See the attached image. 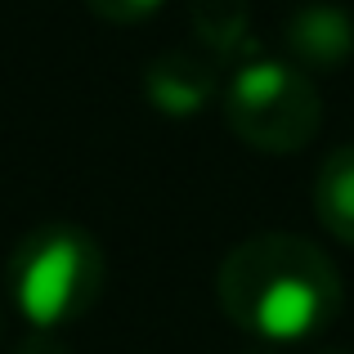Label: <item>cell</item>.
Masks as SVG:
<instances>
[{
  "instance_id": "cell-7",
  "label": "cell",
  "mask_w": 354,
  "mask_h": 354,
  "mask_svg": "<svg viewBox=\"0 0 354 354\" xmlns=\"http://www.w3.org/2000/svg\"><path fill=\"white\" fill-rule=\"evenodd\" d=\"M314 216L337 242L354 247V144L332 148L314 175Z\"/></svg>"
},
{
  "instance_id": "cell-1",
  "label": "cell",
  "mask_w": 354,
  "mask_h": 354,
  "mask_svg": "<svg viewBox=\"0 0 354 354\" xmlns=\"http://www.w3.org/2000/svg\"><path fill=\"white\" fill-rule=\"evenodd\" d=\"M225 319L260 346H305L346 310L341 269L301 234H256L225 251L216 274Z\"/></svg>"
},
{
  "instance_id": "cell-6",
  "label": "cell",
  "mask_w": 354,
  "mask_h": 354,
  "mask_svg": "<svg viewBox=\"0 0 354 354\" xmlns=\"http://www.w3.org/2000/svg\"><path fill=\"white\" fill-rule=\"evenodd\" d=\"M189 27L202 54H211L225 72L265 54L251 32V0H189Z\"/></svg>"
},
{
  "instance_id": "cell-3",
  "label": "cell",
  "mask_w": 354,
  "mask_h": 354,
  "mask_svg": "<svg viewBox=\"0 0 354 354\" xmlns=\"http://www.w3.org/2000/svg\"><path fill=\"white\" fill-rule=\"evenodd\" d=\"M220 113L238 144L265 157H292L319 139L323 95L310 72L278 54H256L225 77Z\"/></svg>"
},
{
  "instance_id": "cell-4",
  "label": "cell",
  "mask_w": 354,
  "mask_h": 354,
  "mask_svg": "<svg viewBox=\"0 0 354 354\" xmlns=\"http://www.w3.org/2000/svg\"><path fill=\"white\" fill-rule=\"evenodd\" d=\"M139 90L157 117L193 121L225 95V77H220V63L202 50H162L144 63Z\"/></svg>"
},
{
  "instance_id": "cell-10",
  "label": "cell",
  "mask_w": 354,
  "mask_h": 354,
  "mask_svg": "<svg viewBox=\"0 0 354 354\" xmlns=\"http://www.w3.org/2000/svg\"><path fill=\"white\" fill-rule=\"evenodd\" d=\"M242 354H278L274 346H260V341H256V346H251V350H242Z\"/></svg>"
},
{
  "instance_id": "cell-2",
  "label": "cell",
  "mask_w": 354,
  "mask_h": 354,
  "mask_svg": "<svg viewBox=\"0 0 354 354\" xmlns=\"http://www.w3.org/2000/svg\"><path fill=\"white\" fill-rule=\"evenodd\" d=\"M5 283L32 332H59L104 292V247L68 220H45L9 251Z\"/></svg>"
},
{
  "instance_id": "cell-8",
  "label": "cell",
  "mask_w": 354,
  "mask_h": 354,
  "mask_svg": "<svg viewBox=\"0 0 354 354\" xmlns=\"http://www.w3.org/2000/svg\"><path fill=\"white\" fill-rule=\"evenodd\" d=\"M166 0H86V9L104 23H117V27H135V23H148L153 14H162Z\"/></svg>"
},
{
  "instance_id": "cell-11",
  "label": "cell",
  "mask_w": 354,
  "mask_h": 354,
  "mask_svg": "<svg viewBox=\"0 0 354 354\" xmlns=\"http://www.w3.org/2000/svg\"><path fill=\"white\" fill-rule=\"evenodd\" d=\"M314 354H350V350H314Z\"/></svg>"
},
{
  "instance_id": "cell-9",
  "label": "cell",
  "mask_w": 354,
  "mask_h": 354,
  "mask_svg": "<svg viewBox=\"0 0 354 354\" xmlns=\"http://www.w3.org/2000/svg\"><path fill=\"white\" fill-rule=\"evenodd\" d=\"M14 354H72V350L63 346V341L54 337V332H32V337H27Z\"/></svg>"
},
{
  "instance_id": "cell-5",
  "label": "cell",
  "mask_w": 354,
  "mask_h": 354,
  "mask_svg": "<svg viewBox=\"0 0 354 354\" xmlns=\"http://www.w3.org/2000/svg\"><path fill=\"white\" fill-rule=\"evenodd\" d=\"M287 63L301 72H341L354 59V18L337 0H305L283 23Z\"/></svg>"
}]
</instances>
